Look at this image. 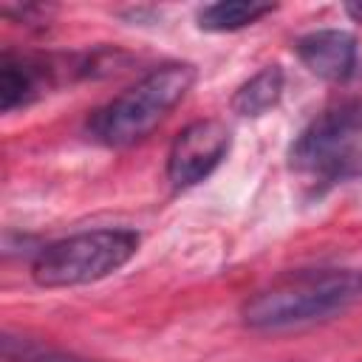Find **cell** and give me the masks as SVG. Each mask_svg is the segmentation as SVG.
Returning a JSON list of instances; mask_svg holds the SVG:
<instances>
[{"label": "cell", "mask_w": 362, "mask_h": 362, "mask_svg": "<svg viewBox=\"0 0 362 362\" xmlns=\"http://www.w3.org/2000/svg\"><path fill=\"white\" fill-rule=\"evenodd\" d=\"M195 82V68L187 62H167L136 85L113 96L107 105L93 110L88 130L107 147H130L150 136L167 113L187 96Z\"/></svg>", "instance_id": "obj_2"}, {"label": "cell", "mask_w": 362, "mask_h": 362, "mask_svg": "<svg viewBox=\"0 0 362 362\" xmlns=\"http://www.w3.org/2000/svg\"><path fill=\"white\" fill-rule=\"evenodd\" d=\"M348 14L362 23V3H351V6H348Z\"/></svg>", "instance_id": "obj_11"}, {"label": "cell", "mask_w": 362, "mask_h": 362, "mask_svg": "<svg viewBox=\"0 0 362 362\" xmlns=\"http://www.w3.org/2000/svg\"><path fill=\"white\" fill-rule=\"evenodd\" d=\"M283 96V71L280 65H266L255 76H249L232 96V110L238 116H263L269 113Z\"/></svg>", "instance_id": "obj_7"}, {"label": "cell", "mask_w": 362, "mask_h": 362, "mask_svg": "<svg viewBox=\"0 0 362 362\" xmlns=\"http://www.w3.org/2000/svg\"><path fill=\"white\" fill-rule=\"evenodd\" d=\"M300 62L325 82H345L356 68V40L342 28H320L297 40Z\"/></svg>", "instance_id": "obj_6"}, {"label": "cell", "mask_w": 362, "mask_h": 362, "mask_svg": "<svg viewBox=\"0 0 362 362\" xmlns=\"http://www.w3.org/2000/svg\"><path fill=\"white\" fill-rule=\"evenodd\" d=\"M274 6L272 3H255V0H221L212 6H204L198 14V25L204 31H238L246 28L252 23H257L260 17L272 14Z\"/></svg>", "instance_id": "obj_9"}, {"label": "cell", "mask_w": 362, "mask_h": 362, "mask_svg": "<svg viewBox=\"0 0 362 362\" xmlns=\"http://www.w3.org/2000/svg\"><path fill=\"white\" fill-rule=\"evenodd\" d=\"M362 158V102L345 99L325 107L291 144L288 161L320 184L348 178Z\"/></svg>", "instance_id": "obj_4"}, {"label": "cell", "mask_w": 362, "mask_h": 362, "mask_svg": "<svg viewBox=\"0 0 362 362\" xmlns=\"http://www.w3.org/2000/svg\"><path fill=\"white\" fill-rule=\"evenodd\" d=\"M3 354H6L8 362H93V359L74 356V354L51 351V348H42V345H31V342H23V339H14V337L3 339Z\"/></svg>", "instance_id": "obj_10"}, {"label": "cell", "mask_w": 362, "mask_h": 362, "mask_svg": "<svg viewBox=\"0 0 362 362\" xmlns=\"http://www.w3.org/2000/svg\"><path fill=\"white\" fill-rule=\"evenodd\" d=\"M362 300V272L311 269L288 274L243 305V322L257 331H288L331 320Z\"/></svg>", "instance_id": "obj_1"}, {"label": "cell", "mask_w": 362, "mask_h": 362, "mask_svg": "<svg viewBox=\"0 0 362 362\" xmlns=\"http://www.w3.org/2000/svg\"><path fill=\"white\" fill-rule=\"evenodd\" d=\"M42 65L28 62V59H14L3 57L0 65V107L3 113H11L20 105H28L40 88H42Z\"/></svg>", "instance_id": "obj_8"}, {"label": "cell", "mask_w": 362, "mask_h": 362, "mask_svg": "<svg viewBox=\"0 0 362 362\" xmlns=\"http://www.w3.org/2000/svg\"><path fill=\"white\" fill-rule=\"evenodd\" d=\"M232 136L229 127L218 119H201L187 124L167 156V178L175 189H187L195 187L198 181H204L229 153Z\"/></svg>", "instance_id": "obj_5"}, {"label": "cell", "mask_w": 362, "mask_h": 362, "mask_svg": "<svg viewBox=\"0 0 362 362\" xmlns=\"http://www.w3.org/2000/svg\"><path fill=\"white\" fill-rule=\"evenodd\" d=\"M139 249L133 229H93L42 246L31 263V277L42 288H74L119 272Z\"/></svg>", "instance_id": "obj_3"}]
</instances>
